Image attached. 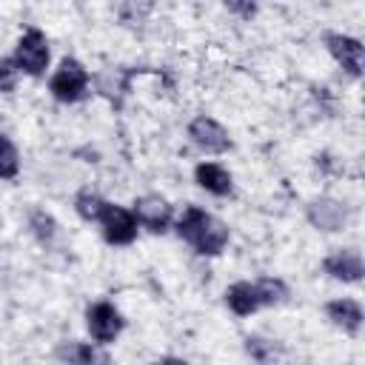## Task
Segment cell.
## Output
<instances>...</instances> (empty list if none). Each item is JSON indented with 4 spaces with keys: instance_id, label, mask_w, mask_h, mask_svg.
<instances>
[{
    "instance_id": "e0dca14e",
    "label": "cell",
    "mask_w": 365,
    "mask_h": 365,
    "mask_svg": "<svg viewBox=\"0 0 365 365\" xmlns=\"http://www.w3.org/2000/svg\"><path fill=\"white\" fill-rule=\"evenodd\" d=\"M17 174H20V151L6 134H0V180H14Z\"/></svg>"
},
{
    "instance_id": "9c48e42d",
    "label": "cell",
    "mask_w": 365,
    "mask_h": 365,
    "mask_svg": "<svg viewBox=\"0 0 365 365\" xmlns=\"http://www.w3.org/2000/svg\"><path fill=\"white\" fill-rule=\"evenodd\" d=\"M325 46L331 51V57L351 74L359 77L362 74V43L351 34H339V31H328L325 34Z\"/></svg>"
},
{
    "instance_id": "277c9868",
    "label": "cell",
    "mask_w": 365,
    "mask_h": 365,
    "mask_svg": "<svg viewBox=\"0 0 365 365\" xmlns=\"http://www.w3.org/2000/svg\"><path fill=\"white\" fill-rule=\"evenodd\" d=\"M123 325H125V319L111 302H91L86 308V328H88L91 339L100 342V345L114 342L120 336Z\"/></svg>"
},
{
    "instance_id": "5bb4252c",
    "label": "cell",
    "mask_w": 365,
    "mask_h": 365,
    "mask_svg": "<svg viewBox=\"0 0 365 365\" xmlns=\"http://www.w3.org/2000/svg\"><path fill=\"white\" fill-rule=\"evenodd\" d=\"M60 356L66 365H108V356H103L97 348H91L88 342H66L60 348Z\"/></svg>"
},
{
    "instance_id": "6da1fadb",
    "label": "cell",
    "mask_w": 365,
    "mask_h": 365,
    "mask_svg": "<svg viewBox=\"0 0 365 365\" xmlns=\"http://www.w3.org/2000/svg\"><path fill=\"white\" fill-rule=\"evenodd\" d=\"M177 234H180V240H185L202 257L222 254V248L231 240L228 225L220 217H214L205 208H200V205H188L182 211V217L177 220Z\"/></svg>"
},
{
    "instance_id": "8992f818",
    "label": "cell",
    "mask_w": 365,
    "mask_h": 365,
    "mask_svg": "<svg viewBox=\"0 0 365 365\" xmlns=\"http://www.w3.org/2000/svg\"><path fill=\"white\" fill-rule=\"evenodd\" d=\"M188 137L205 154H225L231 148V134L214 117H205V114H200L188 123Z\"/></svg>"
},
{
    "instance_id": "52a82bcc",
    "label": "cell",
    "mask_w": 365,
    "mask_h": 365,
    "mask_svg": "<svg viewBox=\"0 0 365 365\" xmlns=\"http://www.w3.org/2000/svg\"><path fill=\"white\" fill-rule=\"evenodd\" d=\"M134 220H137V225H143V228H148L151 234H165L168 231V225H171V205H168V200L165 197H160V194H145V197H137L134 200Z\"/></svg>"
},
{
    "instance_id": "2e32d148",
    "label": "cell",
    "mask_w": 365,
    "mask_h": 365,
    "mask_svg": "<svg viewBox=\"0 0 365 365\" xmlns=\"http://www.w3.org/2000/svg\"><path fill=\"white\" fill-rule=\"evenodd\" d=\"M254 285H257V294H259L262 308L265 305H282L288 299V285L279 277H259Z\"/></svg>"
},
{
    "instance_id": "ba28073f",
    "label": "cell",
    "mask_w": 365,
    "mask_h": 365,
    "mask_svg": "<svg viewBox=\"0 0 365 365\" xmlns=\"http://www.w3.org/2000/svg\"><path fill=\"white\" fill-rule=\"evenodd\" d=\"M305 217L319 231H342L348 222V208L334 197H314L305 205Z\"/></svg>"
},
{
    "instance_id": "3957f363",
    "label": "cell",
    "mask_w": 365,
    "mask_h": 365,
    "mask_svg": "<svg viewBox=\"0 0 365 365\" xmlns=\"http://www.w3.org/2000/svg\"><path fill=\"white\" fill-rule=\"evenodd\" d=\"M48 57H51L48 40H46V34L40 29H26L23 37L14 46V54H11L17 71H23L29 77H40L48 68Z\"/></svg>"
},
{
    "instance_id": "8fae6325",
    "label": "cell",
    "mask_w": 365,
    "mask_h": 365,
    "mask_svg": "<svg viewBox=\"0 0 365 365\" xmlns=\"http://www.w3.org/2000/svg\"><path fill=\"white\" fill-rule=\"evenodd\" d=\"M325 317L336 328H342L345 334H359V328H362V305L356 299H348V297L331 299L325 305Z\"/></svg>"
},
{
    "instance_id": "5b68a950",
    "label": "cell",
    "mask_w": 365,
    "mask_h": 365,
    "mask_svg": "<svg viewBox=\"0 0 365 365\" xmlns=\"http://www.w3.org/2000/svg\"><path fill=\"white\" fill-rule=\"evenodd\" d=\"M97 222H100L103 237H106L108 245H131L137 240V220L123 205L106 202V208H103V214H100Z\"/></svg>"
},
{
    "instance_id": "7402d4cb",
    "label": "cell",
    "mask_w": 365,
    "mask_h": 365,
    "mask_svg": "<svg viewBox=\"0 0 365 365\" xmlns=\"http://www.w3.org/2000/svg\"><path fill=\"white\" fill-rule=\"evenodd\" d=\"M157 365H188L185 359H180V356H163Z\"/></svg>"
},
{
    "instance_id": "9a60e30c",
    "label": "cell",
    "mask_w": 365,
    "mask_h": 365,
    "mask_svg": "<svg viewBox=\"0 0 365 365\" xmlns=\"http://www.w3.org/2000/svg\"><path fill=\"white\" fill-rule=\"evenodd\" d=\"M103 208H106V200H103L97 191H91V188H83V191L74 197V211H77L80 220H86V222H97L100 214H103Z\"/></svg>"
},
{
    "instance_id": "ffe728a7",
    "label": "cell",
    "mask_w": 365,
    "mask_h": 365,
    "mask_svg": "<svg viewBox=\"0 0 365 365\" xmlns=\"http://www.w3.org/2000/svg\"><path fill=\"white\" fill-rule=\"evenodd\" d=\"M17 66H14V60L11 57H0V94H9V91H14V86H17Z\"/></svg>"
},
{
    "instance_id": "4fadbf2b",
    "label": "cell",
    "mask_w": 365,
    "mask_h": 365,
    "mask_svg": "<svg viewBox=\"0 0 365 365\" xmlns=\"http://www.w3.org/2000/svg\"><path fill=\"white\" fill-rule=\"evenodd\" d=\"M225 305L237 314V317H251L262 308L259 302V294H257V285L254 282H234L228 291H225Z\"/></svg>"
},
{
    "instance_id": "44dd1931",
    "label": "cell",
    "mask_w": 365,
    "mask_h": 365,
    "mask_svg": "<svg viewBox=\"0 0 365 365\" xmlns=\"http://www.w3.org/2000/svg\"><path fill=\"white\" fill-rule=\"evenodd\" d=\"M225 9L234 11V14H242V17H254L257 14V6L254 3H228Z\"/></svg>"
},
{
    "instance_id": "ac0fdd59",
    "label": "cell",
    "mask_w": 365,
    "mask_h": 365,
    "mask_svg": "<svg viewBox=\"0 0 365 365\" xmlns=\"http://www.w3.org/2000/svg\"><path fill=\"white\" fill-rule=\"evenodd\" d=\"M29 225H31L34 237H37L43 245H48V242L57 237V220H54L51 214H46V211H34L31 220H29Z\"/></svg>"
},
{
    "instance_id": "7a4b0ae2",
    "label": "cell",
    "mask_w": 365,
    "mask_h": 365,
    "mask_svg": "<svg viewBox=\"0 0 365 365\" xmlns=\"http://www.w3.org/2000/svg\"><path fill=\"white\" fill-rule=\"evenodd\" d=\"M48 91L57 103H80L88 91V71L80 60L74 57H63L57 71L48 80Z\"/></svg>"
},
{
    "instance_id": "30bf717a",
    "label": "cell",
    "mask_w": 365,
    "mask_h": 365,
    "mask_svg": "<svg viewBox=\"0 0 365 365\" xmlns=\"http://www.w3.org/2000/svg\"><path fill=\"white\" fill-rule=\"evenodd\" d=\"M322 268L328 277H334L339 282H359L365 274V265H362V257L356 248H339V251L328 254L322 259Z\"/></svg>"
},
{
    "instance_id": "7c38bea8",
    "label": "cell",
    "mask_w": 365,
    "mask_h": 365,
    "mask_svg": "<svg viewBox=\"0 0 365 365\" xmlns=\"http://www.w3.org/2000/svg\"><path fill=\"white\" fill-rule=\"evenodd\" d=\"M194 182L214 197H228L234 191V180L220 163H200L194 168Z\"/></svg>"
},
{
    "instance_id": "d6986e66",
    "label": "cell",
    "mask_w": 365,
    "mask_h": 365,
    "mask_svg": "<svg viewBox=\"0 0 365 365\" xmlns=\"http://www.w3.org/2000/svg\"><path fill=\"white\" fill-rule=\"evenodd\" d=\"M245 351L257 359V362H262V365H268L274 356H277V348H274V342H268V339H259V336H248L245 339Z\"/></svg>"
}]
</instances>
